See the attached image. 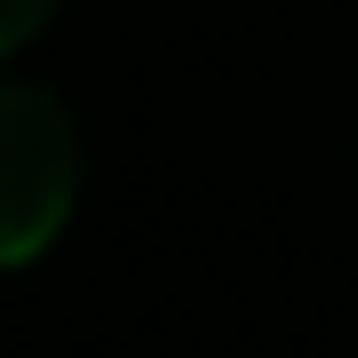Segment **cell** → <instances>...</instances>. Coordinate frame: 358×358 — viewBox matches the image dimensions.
<instances>
[{
  "label": "cell",
  "instance_id": "obj_1",
  "mask_svg": "<svg viewBox=\"0 0 358 358\" xmlns=\"http://www.w3.org/2000/svg\"><path fill=\"white\" fill-rule=\"evenodd\" d=\"M80 199V128L32 80H0V271L32 263Z\"/></svg>",
  "mask_w": 358,
  "mask_h": 358
},
{
  "label": "cell",
  "instance_id": "obj_2",
  "mask_svg": "<svg viewBox=\"0 0 358 358\" xmlns=\"http://www.w3.org/2000/svg\"><path fill=\"white\" fill-rule=\"evenodd\" d=\"M48 16H56V0H0V56H16Z\"/></svg>",
  "mask_w": 358,
  "mask_h": 358
}]
</instances>
